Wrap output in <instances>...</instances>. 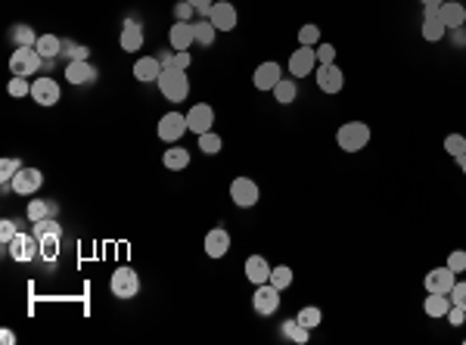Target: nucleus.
Listing matches in <instances>:
<instances>
[{
  "instance_id": "f257e3e1",
  "label": "nucleus",
  "mask_w": 466,
  "mask_h": 345,
  "mask_svg": "<svg viewBox=\"0 0 466 345\" xmlns=\"http://www.w3.org/2000/svg\"><path fill=\"white\" fill-rule=\"evenodd\" d=\"M370 125L367 122H345L336 131V143L342 152H361L370 143Z\"/></svg>"
},
{
  "instance_id": "f03ea898",
  "label": "nucleus",
  "mask_w": 466,
  "mask_h": 345,
  "mask_svg": "<svg viewBox=\"0 0 466 345\" xmlns=\"http://www.w3.org/2000/svg\"><path fill=\"white\" fill-rule=\"evenodd\" d=\"M156 84H159V90H162V97L171 99V103H184L186 94H190V81H186L184 69H162Z\"/></svg>"
},
{
  "instance_id": "7ed1b4c3",
  "label": "nucleus",
  "mask_w": 466,
  "mask_h": 345,
  "mask_svg": "<svg viewBox=\"0 0 466 345\" xmlns=\"http://www.w3.org/2000/svg\"><path fill=\"white\" fill-rule=\"evenodd\" d=\"M109 289L115 298H122V302H128V298H134L140 293V277L134 268H115L109 277Z\"/></svg>"
},
{
  "instance_id": "20e7f679",
  "label": "nucleus",
  "mask_w": 466,
  "mask_h": 345,
  "mask_svg": "<svg viewBox=\"0 0 466 345\" xmlns=\"http://www.w3.org/2000/svg\"><path fill=\"white\" fill-rule=\"evenodd\" d=\"M41 63H44V56L35 47H16V50H13V56H10V72H13V75L29 78V75H35V72L41 69Z\"/></svg>"
},
{
  "instance_id": "39448f33",
  "label": "nucleus",
  "mask_w": 466,
  "mask_h": 345,
  "mask_svg": "<svg viewBox=\"0 0 466 345\" xmlns=\"http://www.w3.org/2000/svg\"><path fill=\"white\" fill-rule=\"evenodd\" d=\"M6 249H10V258L13 262H35L38 255H41V243H38L35 234H16L10 243H6Z\"/></svg>"
},
{
  "instance_id": "423d86ee",
  "label": "nucleus",
  "mask_w": 466,
  "mask_h": 345,
  "mask_svg": "<svg viewBox=\"0 0 466 345\" xmlns=\"http://www.w3.org/2000/svg\"><path fill=\"white\" fill-rule=\"evenodd\" d=\"M159 141L165 143H177L181 137L190 131V125H186V115H181V112H168V115L159 118Z\"/></svg>"
},
{
  "instance_id": "0eeeda50",
  "label": "nucleus",
  "mask_w": 466,
  "mask_h": 345,
  "mask_svg": "<svg viewBox=\"0 0 466 345\" xmlns=\"http://www.w3.org/2000/svg\"><path fill=\"white\" fill-rule=\"evenodd\" d=\"M230 199L233 205H239V209H252V205L258 202V184L252 181V177H233L230 181Z\"/></svg>"
},
{
  "instance_id": "6e6552de",
  "label": "nucleus",
  "mask_w": 466,
  "mask_h": 345,
  "mask_svg": "<svg viewBox=\"0 0 466 345\" xmlns=\"http://www.w3.org/2000/svg\"><path fill=\"white\" fill-rule=\"evenodd\" d=\"M314 65H317V50L314 47H302L298 44V50H292V56H289V75L296 78H308L311 72H314Z\"/></svg>"
},
{
  "instance_id": "1a4fd4ad",
  "label": "nucleus",
  "mask_w": 466,
  "mask_h": 345,
  "mask_svg": "<svg viewBox=\"0 0 466 345\" xmlns=\"http://www.w3.org/2000/svg\"><path fill=\"white\" fill-rule=\"evenodd\" d=\"M10 187H13V193L16 196H35L38 190L44 187V171H38V168H22L16 177L10 181Z\"/></svg>"
},
{
  "instance_id": "9d476101",
  "label": "nucleus",
  "mask_w": 466,
  "mask_h": 345,
  "mask_svg": "<svg viewBox=\"0 0 466 345\" xmlns=\"http://www.w3.org/2000/svg\"><path fill=\"white\" fill-rule=\"evenodd\" d=\"M252 308H255L262 317L277 314V308H280V289L274 287V283H262V287L255 289V296H252Z\"/></svg>"
},
{
  "instance_id": "9b49d317",
  "label": "nucleus",
  "mask_w": 466,
  "mask_h": 345,
  "mask_svg": "<svg viewBox=\"0 0 466 345\" xmlns=\"http://www.w3.org/2000/svg\"><path fill=\"white\" fill-rule=\"evenodd\" d=\"M186 125H190L193 134H205V131H211V125H215V109H211L209 103H193V109L186 112Z\"/></svg>"
},
{
  "instance_id": "f8f14e48",
  "label": "nucleus",
  "mask_w": 466,
  "mask_h": 345,
  "mask_svg": "<svg viewBox=\"0 0 466 345\" xmlns=\"http://www.w3.org/2000/svg\"><path fill=\"white\" fill-rule=\"evenodd\" d=\"M317 88L323 94H339L345 88V75L336 63H326V65H317Z\"/></svg>"
},
{
  "instance_id": "ddd939ff",
  "label": "nucleus",
  "mask_w": 466,
  "mask_h": 345,
  "mask_svg": "<svg viewBox=\"0 0 466 345\" xmlns=\"http://www.w3.org/2000/svg\"><path fill=\"white\" fill-rule=\"evenodd\" d=\"M31 99H35L38 106H56L59 103V84L47 75L35 78V81H31Z\"/></svg>"
},
{
  "instance_id": "4468645a",
  "label": "nucleus",
  "mask_w": 466,
  "mask_h": 345,
  "mask_svg": "<svg viewBox=\"0 0 466 345\" xmlns=\"http://www.w3.org/2000/svg\"><path fill=\"white\" fill-rule=\"evenodd\" d=\"M209 22L215 25L218 31H233L236 29V6L227 3V0H218L209 10Z\"/></svg>"
},
{
  "instance_id": "2eb2a0df",
  "label": "nucleus",
  "mask_w": 466,
  "mask_h": 345,
  "mask_svg": "<svg viewBox=\"0 0 466 345\" xmlns=\"http://www.w3.org/2000/svg\"><path fill=\"white\" fill-rule=\"evenodd\" d=\"M65 81L69 84H93L97 81V65L90 59H78V63H65Z\"/></svg>"
},
{
  "instance_id": "dca6fc26",
  "label": "nucleus",
  "mask_w": 466,
  "mask_h": 345,
  "mask_svg": "<svg viewBox=\"0 0 466 345\" xmlns=\"http://www.w3.org/2000/svg\"><path fill=\"white\" fill-rule=\"evenodd\" d=\"M423 283H426V293H451V287L457 283V274L444 264V268H432Z\"/></svg>"
},
{
  "instance_id": "f3484780",
  "label": "nucleus",
  "mask_w": 466,
  "mask_h": 345,
  "mask_svg": "<svg viewBox=\"0 0 466 345\" xmlns=\"http://www.w3.org/2000/svg\"><path fill=\"white\" fill-rule=\"evenodd\" d=\"M280 78H283V69H280V63H262L255 69V75H252V84H255L258 90H274L280 84Z\"/></svg>"
},
{
  "instance_id": "a211bd4d",
  "label": "nucleus",
  "mask_w": 466,
  "mask_h": 345,
  "mask_svg": "<svg viewBox=\"0 0 466 345\" xmlns=\"http://www.w3.org/2000/svg\"><path fill=\"white\" fill-rule=\"evenodd\" d=\"M230 252V234L224 227H211L205 234V255L209 258H224Z\"/></svg>"
},
{
  "instance_id": "6ab92c4d",
  "label": "nucleus",
  "mask_w": 466,
  "mask_h": 345,
  "mask_svg": "<svg viewBox=\"0 0 466 345\" xmlns=\"http://www.w3.org/2000/svg\"><path fill=\"white\" fill-rule=\"evenodd\" d=\"M438 19L444 22V29H448V31L463 29V25H466V10H463V3H457V0H444V3L438 6Z\"/></svg>"
},
{
  "instance_id": "aec40b11",
  "label": "nucleus",
  "mask_w": 466,
  "mask_h": 345,
  "mask_svg": "<svg viewBox=\"0 0 466 345\" xmlns=\"http://www.w3.org/2000/svg\"><path fill=\"white\" fill-rule=\"evenodd\" d=\"M118 44H122V50L137 53L140 47H143V25H140L137 19H128V22L122 25V35H118Z\"/></svg>"
},
{
  "instance_id": "412c9836",
  "label": "nucleus",
  "mask_w": 466,
  "mask_h": 345,
  "mask_svg": "<svg viewBox=\"0 0 466 345\" xmlns=\"http://www.w3.org/2000/svg\"><path fill=\"white\" fill-rule=\"evenodd\" d=\"M271 264L264 255H249L246 258V277H249L255 287H262V283H271Z\"/></svg>"
},
{
  "instance_id": "4be33fe9",
  "label": "nucleus",
  "mask_w": 466,
  "mask_h": 345,
  "mask_svg": "<svg viewBox=\"0 0 466 345\" xmlns=\"http://www.w3.org/2000/svg\"><path fill=\"white\" fill-rule=\"evenodd\" d=\"M159 75H162V63H159V56H140L134 63V78L143 84L150 81H159Z\"/></svg>"
},
{
  "instance_id": "5701e85b",
  "label": "nucleus",
  "mask_w": 466,
  "mask_h": 345,
  "mask_svg": "<svg viewBox=\"0 0 466 345\" xmlns=\"http://www.w3.org/2000/svg\"><path fill=\"white\" fill-rule=\"evenodd\" d=\"M168 41H171V50H190L196 44L193 38V22H175L168 31Z\"/></svg>"
},
{
  "instance_id": "b1692460",
  "label": "nucleus",
  "mask_w": 466,
  "mask_h": 345,
  "mask_svg": "<svg viewBox=\"0 0 466 345\" xmlns=\"http://www.w3.org/2000/svg\"><path fill=\"white\" fill-rule=\"evenodd\" d=\"M162 165L168 171H184L186 165H190V150H184L181 143H171V147L165 150V156H162Z\"/></svg>"
},
{
  "instance_id": "393cba45",
  "label": "nucleus",
  "mask_w": 466,
  "mask_h": 345,
  "mask_svg": "<svg viewBox=\"0 0 466 345\" xmlns=\"http://www.w3.org/2000/svg\"><path fill=\"white\" fill-rule=\"evenodd\" d=\"M423 311H426V317H448V311H451V296L448 293H429V298L423 302Z\"/></svg>"
},
{
  "instance_id": "a878e982",
  "label": "nucleus",
  "mask_w": 466,
  "mask_h": 345,
  "mask_svg": "<svg viewBox=\"0 0 466 345\" xmlns=\"http://www.w3.org/2000/svg\"><path fill=\"white\" fill-rule=\"evenodd\" d=\"M423 38L426 41H442L444 35H448V29H444V22L438 19V10H426V19H423Z\"/></svg>"
},
{
  "instance_id": "bb28decb",
  "label": "nucleus",
  "mask_w": 466,
  "mask_h": 345,
  "mask_svg": "<svg viewBox=\"0 0 466 345\" xmlns=\"http://www.w3.org/2000/svg\"><path fill=\"white\" fill-rule=\"evenodd\" d=\"M274 99L280 106H289V103H296V97H298V84H296V78H280V84L274 90Z\"/></svg>"
},
{
  "instance_id": "cd10ccee",
  "label": "nucleus",
  "mask_w": 466,
  "mask_h": 345,
  "mask_svg": "<svg viewBox=\"0 0 466 345\" xmlns=\"http://www.w3.org/2000/svg\"><path fill=\"white\" fill-rule=\"evenodd\" d=\"M280 333H283L286 339L298 342V345H305V342L311 339V330H308V327H302V323H298L296 317H289V321H283V327H280Z\"/></svg>"
},
{
  "instance_id": "c85d7f7f",
  "label": "nucleus",
  "mask_w": 466,
  "mask_h": 345,
  "mask_svg": "<svg viewBox=\"0 0 466 345\" xmlns=\"http://www.w3.org/2000/svg\"><path fill=\"white\" fill-rule=\"evenodd\" d=\"M53 211H56L53 202H47V199H31L29 209H25V215H29L31 224H38V221H44V218H53Z\"/></svg>"
},
{
  "instance_id": "c756f323",
  "label": "nucleus",
  "mask_w": 466,
  "mask_h": 345,
  "mask_svg": "<svg viewBox=\"0 0 466 345\" xmlns=\"http://www.w3.org/2000/svg\"><path fill=\"white\" fill-rule=\"evenodd\" d=\"M35 50L41 53L44 59H56L59 53H63V41H59L56 35H38V44H35Z\"/></svg>"
},
{
  "instance_id": "7c9ffc66",
  "label": "nucleus",
  "mask_w": 466,
  "mask_h": 345,
  "mask_svg": "<svg viewBox=\"0 0 466 345\" xmlns=\"http://www.w3.org/2000/svg\"><path fill=\"white\" fill-rule=\"evenodd\" d=\"M10 41L16 44V47H35L38 44V35H35V29L31 25H13V31H10Z\"/></svg>"
},
{
  "instance_id": "2f4dec72",
  "label": "nucleus",
  "mask_w": 466,
  "mask_h": 345,
  "mask_svg": "<svg viewBox=\"0 0 466 345\" xmlns=\"http://www.w3.org/2000/svg\"><path fill=\"white\" fill-rule=\"evenodd\" d=\"M296 321L302 323V327H308V330H317L323 323V311L317 308V305H305V308L296 314Z\"/></svg>"
},
{
  "instance_id": "473e14b6",
  "label": "nucleus",
  "mask_w": 466,
  "mask_h": 345,
  "mask_svg": "<svg viewBox=\"0 0 466 345\" xmlns=\"http://www.w3.org/2000/svg\"><path fill=\"white\" fill-rule=\"evenodd\" d=\"M218 29L209 22V19H199V22H193V38H196V44H202V47H209L211 41H215Z\"/></svg>"
},
{
  "instance_id": "72a5a7b5",
  "label": "nucleus",
  "mask_w": 466,
  "mask_h": 345,
  "mask_svg": "<svg viewBox=\"0 0 466 345\" xmlns=\"http://www.w3.org/2000/svg\"><path fill=\"white\" fill-rule=\"evenodd\" d=\"M292 280H296V274H292V268H286V264H277L274 271H271V283L283 293V289L292 287Z\"/></svg>"
},
{
  "instance_id": "f704fd0d",
  "label": "nucleus",
  "mask_w": 466,
  "mask_h": 345,
  "mask_svg": "<svg viewBox=\"0 0 466 345\" xmlns=\"http://www.w3.org/2000/svg\"><path fill=\"white\" fill-rule=\"evenodd\" d=\"M22 168H25V165L19 162V159H10V156L0 159V181H3V187H10V181H13V177H16Z\"/></svg>"
},
{
  "instance_id": "c9c22d12",
  "label": "nucleus",
  "mask_w": 466,
  "mask_h": 345,
  "mask_svg": "<svg viewBox=\"0 0 466 345\" xmlns=\"http://www.w3.org/2000/svg\"><path fill=\"white\" fill-rule=\"evenodd\" d=\"M224 141L221 134H215V131H205V134H199V150L205 152V156H215V152H221Z\"/></svg>"
},
{
  "instance_id": "e433bc0d",
  "label": "nucleus",
  "mask_w": 466,
  "mask_h": 345,
  "mask_svg": "<svg viewBox=\"0 0 466 345\" xmlns=\"http://www.w3.org/2000/svg\"><path fill=\"white\" fill-rule=\"evenodd\" d=\"M298 44H302V47H317V44H321V25H314V22L302 25V29H298Z\"/></svg>"
},
{
  "instance_id": "4c0bfd02",
  "label": "nucleus",
  "mask_w": 466,
  "mask_h": 345,
  "mask_svg": "<svg viewBox=\"0 0 466 345\" xmlns=\"http://www.w3.org/2000/svg\"><path fill=\"white\" fill-rule=\"evenodd\" d=\"M59 240H63L59 234L38 240V243H41V255H44V262H56V258H59Z\"/></svg>"
},
{
  "instance_id": "58836bf2",
  "label": "nucleus",
  "mask_w": 466,
  "mask_h": 345,
  "mask_svg": "<svg viewBox=\"0 0 466 345\" xmlns=\"http://www.w3.org/2000/svg\"><path fill=\"white\" fill-rule=\"evenodd\" d=\"M6 90H10V97H16V99L31 97V84L25 81L22 75H13V78H10V84H6Z\"/></svg>"
},
{
  "instance_id": "ea45409f",
  "label": "nucleus",
  "mask_w": 466,
  "mask_h": 345,
  "mask_svg": "<svg viewBox=\"0 0 466 345\" xmlns=\"http://www.w3.org/2000/svg\"><path fill=\"white\" fill-rule=\"evenodd\" d=\"M31 234H35L38 240H44V236H53V234L63 236V227H59V224L53 221V218H44V221H38V224H35V230H31Z\"/></svg>"
},
{
  "instance_id": "a19ab883",
  "label": "nucleus",
  "mask_w": 466,
  "mask_h": 345,
  "mask_svg": "<svg viewBox=\"0 0 466 345\" xmlns=\"http://www.w3.org/2000/svg\"><path fill=\"white\" fill-rule=\"evenodd\" d=\"M444 150H448L454 159H460L466 152V137L463 134H448V137H444Z\"/></svg>"
},
{
  "instance_id": "79ce46f5",
  "label": "nucleus",
  "mask_w": 466,
  "mask_h": 345,
  "mask_svg": "<svg viewBox=\"0 0 466 345\" xmlns=\"http://www.w3.org/2000/svg\"><path fill=\"white\" fill-rule=\"evenodd\" d=\"M63 53L69 63H78V59H88L90 56V47H84V44H63Z\"/></svg>"
},
{
  "instance_id": "37998d69",
  "label": "nucleus",
  "mask_w": 466,
  "mask_h": 345,
  "mask_svg": "<svg viewBox=\"0 0 466 345\" xmlns=\"http://www.w3.org/2000/svg\"><path fill=\"white\" fill-rule=\"evenodd\" d=\"M448 268L454 271V274H466V252L463 249H454L448 255Z\"/></svg>"
},
{
  "instance_id": "c03bdc74",
  "label": "nucleus",
  "mask_w": 466,
  "mask_h": 345,
  "mask_svg": "<svg viewBox=\"0 0 466 345\" xmlns=\"http://www.w3.org/2000/svg\"><path fill=\"white\" fill-rule=\"evenodd\" d=\"M317 65H326V63H336V47H332V44H317Z\"/></svg>"
},
{
  "instance_id": "a18cd8bd",
  "label": "nucleus",
  "mask_w": 466,
  "mask_h": 345,
  "mask_svg": "<svg viewBox=\"0 0 466 345\" xmlns=\"http://www.w3.org/2000/svg\"><path fill=\"white\" fill-rule=\"evenodd\" d=\"M16 234H19V224L10 221V218H3V221H0V243L6 246V243H10Z\"/></svg>"
},
{
  "instance_id": "49530a36",
  "label": "nucleus",
  "mask_w": 466,
  "mask_h": 345,
  "mask_svg": "<svg viewBox=\"0 0 466 345\" xmlns=\"http://www.w3.org/2000/svg\"><path fill=\"white\" fill-rule=\"evenodd\" d=\"M451 305H460V308H466V280H457L454 287H451Z\"/></svg>"
},
{
  "instance_id": "de8ad7c7",
  "label": "nucleus",
  "mask_w": 466,
  "mask_h": 345,
  "mask_svg": "<svg viewBox=\"0 0 466 345\" xmlns=\"http://www.w3.org/2000/svg\"><path fill=\"white\" fill-rule=\"evenodd\" d=\"M190 63H193V56H190V50H175V59H171V69H190Z\"/></svg>"
},
{
  "instance_id": "09e8293b",
  "label": "nucleus",
  "mask_w": 466,
  "mask_h": 345,
  "mask_svg": "<svg viewBox=\"0 0 466 345\" xmlns=\"http://www.w3.org/2000/svg\"><path fill=\"white\" fill-rule=\"evenodd\" d=\"M463 321H466V308H460V305H451L448 323H451V327H463Z\"/></svg>"
},
{
  "instance_id": "8fccbe9b",
  "label": "nucleus",
  "mask_w": 466,
  "mask_h": 345,
  "mask_svg": "<svg viewBox=\"0 0 466 345\" xmlns=\"http://www.w3.org/2000/svg\"><path fill=\"white\" fill-rule=\"evenodd\" d=\"M175 16H177V22H190V16H193V6L184 0V3H177V6H175Z\"/></svg>"
},
{
  "instance_id": "3c124183",
  "label": "nucleus",
  "mask_w": 466,
  "mask_h": 345,
  "mask_svg": "<svg viewBox=\"0 0 466 345\" xmlns=\"http://www.w3.org/2000/svg\"><path fill=\"white\" fill-rule=\"evenodd\" d=\"M186 3H190L193 10H199V13H205V16H209V10L218 3V0H186Z\"/></svg>"
},
{
  "instance_id": "603ef678",
  "label": "nucleus",
  "mask_w": 466,
  "mask_h": 345,
  "mask_svg": "<svg viewBox=\"0 0 466 345\" xmlns=\"http://www.w3.org/2000/svg\"><path fill=\"white\" fill-rule=\"evenodd\" d=\"M0 342L13 345V342H16V333H13V330H0Z\"/></svg>"
},
{
  "instance_id": "864d4df0",
  "label": "nucleus",
  "mask_w": 466,
  "mask_h": 345,
  "mask_svg": "<svg viewBox=\"0 0 466 345\" xmlns=\"http://www.w3.org/2000/svg\"><path fill=\"white\" fill-rule=\"evenodd\" d=\"M419 3H423V10H438L444 0H419Z\"/></svg>"
},
{
  "instance_id": "5fc2aeb1",
  "label": "nucleus",
  "mask_w": 466,
  "mask_h": 345,
  "mask_svg": "<svg viewBox=\"0 0 466 345\" xmlns=\"http://www.w3.org/2000/svg\"><path fill=\"white\" fill-rule=\"evenodd\" d=\"M457 162H460V171H463V175H466V152H463V156H460V159H457Z\"/></svg>"
},
{
  "instance_id": "6e6d98bb",
  "label": "nucleus",
  "mask_w": 466,
  "mask_h": 345,
  "mask_svg": "<svg viewBox=\"0 0 466 345\" xmlns=\"http://www.w3.org/2000/svg\"><path fill=\"white\" fill-rule=\"evenodd\" d=\"M463 35H466V25H463Z\"/></svg>"
}]
</instances>
